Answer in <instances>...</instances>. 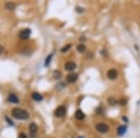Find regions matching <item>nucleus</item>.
Here are the masks:
<instances>
[{
  "label": "nucleus",
  "instance_id": "obj_15",
  "mask_svg": "<svg viewBox=\"0 0 140 138\" xmlns=\"http://www.w3.org/2000/svg\"><path fill=\"white\" fill-rule=\"evenodd\" d=\"M70 48H71V44H68V45L65 46L64 48H62V49H61V51L65 53V52H66V51H68V50H70Z\"/></svg>",
  "mask_w": 140,
  "mask_h": 138
},
{
  "label": "nucleus",
  "instance_id": "obj_20",
  "mask_svg": "<svg viewBox=\"0 0 140 138\" xmlns=\"http://www.w3.org/2000/svg\"><path fill=\"white\" fill-rule=\"evenodd\" d=\"M6 120H7V121H8V122L9 123V124H11V125H14V124H13V122H11V120H9V119H8V117H6Z\"/></svg>",
  "mask_w": 140,
  "mask_h": 138
},
{
  "label": "nucleus",
  "instance_id": "obj_22",
  "mask_svg": "<svg viewBox=\"0 0 140 138\" xmlns=\"http://www.w3.org/2000/svg\"><path fill=\"white\" fill-rule=\"evenodd\" d=\"M122 119H123V120H124V121H126V122L128 121V120H127V118H126V117H123Z\"/></svg>",
  "mask_w": 140,
  "mask_h": 138
},
{
  "label": "nucleus",
  "instance_id": "obj_4",
  "mask_svg": "<svg viewBox=\"0 0 140 138\" xmlns=\"http://www.w3.org/2000/svg\"><path fill=\"white\" fill-rule=\"evenodd\" d=\"M30 35H31V30L30 29H23L19 33V38L25 40V39L29 38Z\"/></svg>",
  "mask_w": 140,
  "mask_h": 138
},
{
  "label": "nucleus",
  "instance_id": "obj_19",
  "mask_svg": "<svg viewBox=\"0 0 140 138\" xmlns=\"http://www.w3.org/2000/svg\"><path fill=\"white\" fill-rule=\"evenodd\" d=\"M54 74L56 75V76H55V77H56V78H59V77H61V73H60L59 71H55Z\"/></svg>",
  "mask_w": 140,
  "mask_h": 138
},
{
  "label": "nucleus",
  "instance_id": "obj_18",
  "mask_svg": "<svg viewBox=\"0 0 140 138\" xmlns=\"http://www.w3.org/2000/svg\"><path fill=\"white\" fill-rule=\"evenodd\" d=\"M18 138H27V135H26L25 133H19V135H18Z\"/></svg>",
  "mask_w": 140,
  "mask_h": 138
},
{
  "label": "nucleus",
  "instance_id": "obj_17",
  "mask_svg": "<svg viewBox=\"0 0 140 138\" xmlns=\"http://www.w3.org/2000/svg\"><path fill=\"white\" fill-rule=\"evenodd\" d=\"M52 54H51V55H49V56L47 57L46 62H45V65H46V66H48V65L49 64V63H51V60H52Z\"/></svg>",
  "mask_w": 140,
  "mask_h": 138
},
{
  "label": "nucleus",
  "instance_id": "obj_14",
  "mask_svg": "<svg viewBox=\"0 0 140 138\" xmlns=\"http://www.w3.org/2000/svg\"><path fill=\"white\" fill-rule=\"evenodd\" d=\"M5 7H6L7 8H8V9L13 10L14 8H15L16 5H15V4H13V3H11V2H8V3H6Z\"/></svg>",
  "mask_w": 140,
  "mask_h": 138
},
{
  "label": "nucleus",
  "instance_id": "obj_12",
  "mask_svg": "<svg viewBox=\"0 0 140 138\" xmlns=\"http://www.w3.org/2000/svg\"><path fill=\"white\" fill-rule=\"evenodd\" d=\"M29 131H30V133L34 134V133H36L37 132V126L35 123H31L30 126H29Z\"/></svg>",
  "mask_w": 140,
  "mask_h": 138
},
{
  "label": "nucleus",
  "instance_id": "obj_5",
  "mask_svg": "<svg viewBox=\"0 0 140 138\" xmlns=\"http://www.w3.org/2000/svg\"><path fill=\"white\" fill-rule=\"evenodd\" d=\"M78 74H69L68 76H66L65 80L67 83H74L78 80Z\"/></svg>",
  "mask_w": 140,
  "mask_h": 138
},
{
  "label": "nucleus",
  "instance_id": "obj_8",
  "mask_svg": "<svg viewBox=\"0 0 140 138\" xmlns=\"http://www.w3.org/2000/svg\"><path fill=\"white\" fill-rule=\"evenodd\" d=\"M7 100H8V102L11 103V104H18L19 103L18 96H16V95L13 94V93H11V94L8 95V98H7Z\"/></svg>",
  "mask_w": 140,
  "mask_h": 138
},
{
  "label": "nucleus",
  "instance_id": "obj_16",
  "mask_svg": "<svg viewBox=\"0 0 140 138\" xmlns=\"http://www.w3.org/2000/svg\"><path fill=\"white\" fill-rule=\"evenodd\" d=\"M107 102H108L109 104H110V105H115L117 104V101L113 97H110V98H109V99L107 100Z\"/></svg>",
  "mask_w": 140,
  "mask_h": 138
},
{
  "label": "nucleus",
  "instance_id": "obj_11",
  "mask_svg": "<svg viewBox=\"0 0 140 138\" xmlns=\"http://www.w3.org/2000/svg\"><path fill=\"white\" fill-rule=\"evenodd\" d=\"M126 131H127V127L125 125H122V126H119V128L117 129V133H118V134L119 135H123L125 133H126Z\"/></svg>",
  "mask_w": 140,
  "mask_h": 138
},
{
  "label": "nucleus",
  "instance_id": "obj_21",
  "mask_svg": "<svg viewBox=\"0 0 140 138\" xmlns=\"http://www.w3.org/2000/svg\"><path fill=\"white\" fill-rule=\"evenodd\" d=\"M4 52V47L2 45H0V54H2Z\"/></svg>",
  "mask_w": 140,
  "mask_h": 138
},
{
  "label": "nucleus",
  "instance_id": "obj_1",
  "mask_svg": "<svg viewBox=\"0 0 140 138\" xmlns=\"http://www.w3.org/2000/svg\"><path fill=\"white\" fill-rule=\"evenodd\" d=\"M11 114H12L13 118L17 119V120H24L29 118L28 112H27L26 110L22 109V108H19V107L13 108L12 111H11Z\"/></svg>",
  "mask_w": 140,
  "mask_h": 138
},
{
  "label": "nucleus",
  "instance_id": "obj_13",
  "mask_svg": "<svg viewBox=\"0 0 140 138\" xmlns=\"http://www.w3.org/2000/svg\"><path fill=\"white\" fill-rule=\"evenodd\" d=\"M77 50H78V52L83 53V52H85L86 51V46L85 45H83V44H79V45L77 46Z\"/></svg>",
  "mask_w": 140,
  "mask_h": 138
},
{
  "label": "nucleus",
  "instance_id": "obj_6",
  "mask_svg": "<svg viewBox=\"0 0 140 138\" xmlns=\"http://www.w3.org/2000/svg\"><path fill=\"white\" fill-rule=\"evenodd\" d=\"M117 77H118V71L116 69H110L107 71V77L109 79L113 80V79H116Z\"/></svg>",
  "mask_w": 140,
  "mask_h": 138
},
{
  "label": "nucleus",
  "instance_id": "obj_2",
  "mask_svg": "<svg viewBox=\"0 0 140 138\" xmlns=\"http://www.w3.org/2000/svg\"><path fill=\"white\" fill-rule=\"evenodd\" d=\"M95 128H96V131H97V132H99V133H107V132H108V130H109L108 126L106 125V123H103V122L98 123V124L96 125Z\"/></svg>",
  "mask_w": 140,
  "mask_h": 138
},
{
  "label": "nucleus",
  "instance_id": "obj_7",
  "mask_svg": "<svg viewBox=\"0 0 140 138\" xmlns=\"http://www.w3.org/2000/svg\"><path fill=\"white\" fill-rule=\"evenodd\" d=\"M65 68L66 71H73V70H75L77 68V64L74 62H67L65 64Z\"/></svg>",
  "mask_w": 140,
  "mask_h": 138
},
{
  "label": "nucleus",
  "instance_id": "obj_10",
  "mask_svg": "<svg viewBox=\"0 0 140 138\" xmlns=\"http://www.w3.org/2000/svg\"><path fill=\"white\" fill-rule=\"evenodd\" d=\"M75 117H76V119H77V120H84V118H85V115H84V113H83L81 110L78 109V110H77V111H76Z\"/></svg>",
  "mask_w": 140,
  "mask_h": 138
},
{
  "label": "nucleus",
  "instance_id": "obj_9",
  "mask_svg": "<svg viewBox=\"0 0 140 138\" xmlns=\"http://www.w3.org/2000/svg\"><path fill=\"white\" fill-rule=\"evenodd\" d=\"M32 98H33V100L36 101V102H40V101H42V100H43V96H42L40 93H38V92H36L32 93Z\"/></svg>",
  "mask_w": 140,
  "mask_h": 138
},
{
  "label": "nucleus",
  "instance_id": "obj_3",
  "mask_svg": "<svg viewBox=\"0 0 140 138\" xmlns=\"http://www.w3.org/2000/svg\"><path fill=\"white\" fill-rule=\"evenodd\" d=\"M54 113L56 117H58V118H63V117L66 114V108H65V106H64V105H60V106H58V107L56 108Z\"/></svg>",
  "mask_w": 140,
  "mask_h": 138
}]
</instances>
